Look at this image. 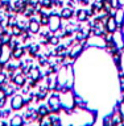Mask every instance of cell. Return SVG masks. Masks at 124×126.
I'll return each mask as SVG.
<instances>
[{
    "label": "cell",
    "mask_w": 124,
    "mask_h": 126,
    "mask_svg": "<svg viewBox=\"0 0 124 126\" xmlns=\"http://www.w3.org/2000/svg\"><path fill=\"white\" fill-rule=\"evenodd\" d=\"M104 25H106V30L110 32V33H115L118 29V22H116V20H115L114 16H108V17H107Z\"/></svg>",
    "instance_id": "3957f363"
},
{
    "label": "cell",
    "mask_w": 124,
    "mask_h": 126,
    "mask_svg": "<svg viewBox=\"0 0 124 126\" xmlns=\"http://www.w3.org/2000/svg\"><path fill=\"white\" fill-rule=\"evenodd\" d=\"M87 18H89V15H87V11L86 9H78L77 11V20H78L79 22L86 21Z\"/></svg>",
    "instance_id": "30bf717a"
},
{
    "label": "cell",
    "mask_w": 124,
    "mask_h": 126,
    "mask_svg": "<svg viewBox=\"0 0 124 126\" xmlns=\"http://www.w3.org/2000/svg\"><path fill=\"white\" fill-rule=\"evenodd\" d=\"M119 3H120V5H124V0H119Z\"/></svg>",
    "instance_id": "cb8c5ba5"
},
{
    "label": "cell",
    "mask_w": 124,
    "mask_h": 126,
    "mask_svg": "<svg viewBox=\"0 0 124 126\" xmlns=\"http://www.w3.org/2000/svg\"><path fill=\"white\" fill-rule=\"evenodd\" d=\"M83 50V43L82 42H77V43H74L73 46L70 47V50H69V57L73 59V58H75L77 55H79V53Z\"/></svg>",
    "instance_id": "277c9868"
},
{
    "label": "cell",
    "mask_w": 124,
    "mask_h": 126,
    "mask_svg": "<svg viewBox=\"0 0 124 126\" xmlns=\"http://www.w3.org/2000/svg\"><path fill=\"white\" fill-rule=\"evenodd\" d=\"M23 54H24V47H15V49H12V57H13L15 59H20L23 57Z\"/></svg>",
    "instance_id": "8fae6325"
},
{
    "label": "cell",
    "mask_w": 124,
    "mask_h": 126,
    "mask_svg": "<svg viewBox=\"0 0 124 126\" xmlns=\"http://www.w3.org/2000/svg\"><path fill=\"white\" fill-rule=\"evenodd\" d=\"M119 113H120L122 117L124 118V101H122L120 104H119Z\"/></svg>",
    "instance_id": "ffe728a7"
},
{
    "label": "cell",
    "mask_w": 124,
    "mask_h": 126,
    "mask_svg": "<svg viewBox=\"0 0 124 126\" xmlns=\"http://www.w3.org/2000/svg\"><path fill=\"white\" fill-rule=\"evenodd\" d=\"M59 26H61V16L57 13H53L49 16V28L51 32H57L59 30Z\"/></svg>",
    "instance_id": "7a4b0ae2"
},
{
    "label": "cell",
    "mask_w": 124,
    "mask_h": 126,
    "mask_svg": "<svg viewBox=\"0 0 124 126\" xmlns=\"http://www.w3.org/2000/svg\"><path fill=\"white\" fill-rule=\"evenodd\" d=\"M79 4L83 5V7H87L90 4V0H79Z\"/></svg>",
    "instance_id": "603a6c76"
},
{
    "label": "cell",
    "mask_w": 124,
    "mask_h": 126,
    "mask_svg": "<svg viewBox=\"0 0 124 126\" xmlns=\"http://www.w3.org/2000/svg\"><path fill=\"white\" fill-rule=\"evenodd\" d=\"M7 79H8V75L5 72H1L0 71V85H4L7 83Z\"/></svg>",
    "instance_id": "e0dca14e"
},
{
    "label": "cell",
    "mask_w": 124,
    "mask_h": 126,
    "mask_svg": "<svg viewBox=\"0 0 124 126\" xmlns=\"http://www.w3.org/2000/svg\"><path fill=\"white\" fill-rule=\"evenodd\" d=\"M61 109V100L57 93L51 94V97L49 98V110H51V113H58Z\"/></svg>",
    "instance_id": "6da1fadb"
},
{
    "label": "cell",
    "mask_w": 124,
    "mask_h": 126,
    "mask_svg": "<svg viewBox=\"0 0 124 126\" xmlns=\"http://www.w3.org/2000/svg\"><path fill=\"white\" fill-rule=\"evenodd\" d=\"M37 113H38L40 118L48 117V116H49V106H46V105H41V106H40V108H38Z\"/></svg>",
    "instance_id": "4fadbf2b"
},
{
    "label": "cell",
    "mask_w": 124,
    "mask_h": 126,
    "mask_svg": "<svg viewBox=\"0 0 124 126\" xmlns=\"http://www.w3.org/2000/svg\"><path fill=\"white\" fill-rule=\"evenodd\" d=\"M115 20H116V22L118 24H122L123 21H124V9H122L120 7L116 9V13H115Z\"/></svg>",
    "instance_id": "7c38bea8"
},
{
    "label": "cell",
    "mask_w": 124,
    "mask_h": 126,
    "mask_svg": "<svg viewBox=\"0 0 124 126\" xmlns=\"http://www.w3.org/2000/svg\"><path fill=\"white\" fill-rule=\"evenodd\" d=\"M49 43H51V45H54V46H57L58 43H59V38L57 37V35H51V38L49 39Z\"/></svg>",
    "instance_id": "ac0fdd59"
},
{
    "label": "cell",
    "mask_w": 124,
    "mask_h": 126,
    "mask_svg": "<svg viewBox=\"0 0 124 126\" xmlns=\"http://www.w3.org/2000/svg\"><path fill=\"white\" fill-rule=\"evenodd\" d=\"M40 26H41V24H40L38 20L32 17L29 24H28V30H29V33H38Z\"/></svg>",
    "instance_id": "8992f818"
},
{
    "label": "cell",
    "mask_w": 124,
    "mask_h": 126,
    "mask_svg": "<svg viewBox=\"0 0 124 126\" xmlns=\"http://www.w3.org/2000/svg\"><path fill=\"white\" fill-rule=\"evenodd\" d=\"M30 126H33V125H30Z\"/></svg>",
    "instance_id": "484cf974"
},
{
    "label": "cell",
    "mask_w": 124,
    "mask_h": 126,
    "mask_svg": "<svg viewBox=\"0 0 124 126\" xmlns=\"http://www.w3.org/2000/svg\"><path fill=\"white\" fill-rule=\"evenodd\" d=\"M29 75H30V79L32 80H36L37 81L38 79H40V76H41V74H40V71H38V68H30V72H29Z\"/></svg>",
    "instance_id": "9a60e30c"
},
{
    "label": "cell",
    "mask_w": 124,
    "mask_h": 126,
    "mask_svg": "<svg viewBox=\"0 0 124 126\" xmlns=\"http://www.w3.org/2000/svg\"><path fill=\"white\" fill-rule=\"evenodd\" d=\"M1 117H3V110L0 109V118H1Z\"/></svg>",
    "instance_id": "d4e9b609"
},
{
    "label": "cell",
    "mask_w": 124,
    "mask_h": 126,
    "mask_svg": "<svg viewBox=\"0 0 124 126\" xmlns=\"http://www.w3.org/2000/svg\"><path fill=\"white\" fill-rule=\"evenodd\" d=\"M11 109H12V108H11ZM11 109H5V110H3V117H4V118H7V117L11 114Z\"/></svg>",
    "instance_id": "7402d4cb"
},
{
    "label": "cell",
    "mask_w": 124,
    "mask_h": 126,
    "mask_svg": "<svg viewBox=\"0 0 124 126\" xmlns=\"http://www.w3.org/2000/svg\"><path fill=\"white\" fill-rule=\"evenodd\" d=\"M23 117L21 116H19V114H16V116L12 117V120H11V126H23Z\"/></svg>",
    "instance_id": "5bb4252c"
},
{
    "label": "cell",
    "mask_w": 124,
    "mask_h": 126,
    "mask_svg": "<svg viewBox=\"0 0 124 126\" xmlns=\"http://www.w3.org/2000/svg\"><path fill=\"white\" fill-rule=\"evenodd\" d=\"M24 105V98L23 96H20V94H16V96H13V98H12V102H11V108L17 110L20 108H23Z\"/></svg>",
    "instance_id": "5b68a950"
},
{
    "label": "cell",
    "mask_w": 124,
    "mask_h": 126,
    "mask_svg": "<svg viewBox=\"0 0 124 126\" xmlns=\"http://www.w3.org/2000/svg\"><path fill=\"white\" fill-rule=\"evenodd\" d=\"M20 72H21V70L17 71V74L13 76V83H15L17 87H23L24 84H25V76H24V75H21Z\"/></svg>",
    "instance_id": "9c48e42d"
},
{
    "label": "cell",
    "mask_w": 124,
    "mask_h": 126,
    "mask_svg": "<svg viewBox=\"0 0 124 126\" xmlns=\"http://www.w3.org/2000/svg\"><path fill=\"white\" fill-rule=\"evenodd\" d=\"M119 66H120L122 74L124 75V53H123V54H120V63H119Z\"/></svg>",
    "instance_id": "d6986e66"
},
{
    "label": "cell",
    "mask_w": 124,
    "mask_h": 126,
    "mask_svg": "<svg viewBox=\"0 0 124 126\" xmlns=\"http://www.w3.org/2000/svg\"><path fill=\"white\" fill-rule=\"evenodd\" d=\"M73 15H74V9L71 7L62 8L61 12H59V16H61V18H63V20H70L73 17Z\"/></svg>",
    "instance_id": "52a82bcc"
},
{
    "label": "cell",
    "mask_w": 124,
    "mask_h": 126,
    "mask_svg": "<svg viewBox=\"0 0 124 126\" xmlns=\"http://www.w3.org/2000/svg\"><path fill=\"white\" fill-rule=\"evenodd\" d=\"M114 43H115V47L119 50V49H123L124 47V42H123V35L122 33H114Z\"/></svg>",
    "instance_id": "ba28073f"
},
{
    "label": "cell",
    "mask_w": 124,
    "mask_h": 126,
    "mask_svg": "<svg viewBox=\"0 0 124 126\" xmlns=\"http://www.w3.org/2000/svg\"><path fill=\"white\" fill-rule=\"evenodd\" d=\"M111 5H112V8H119L120 7V3H119V0H110Z\"/></svg>",
    "instance_id": "44dd1931"
},
{
    "label": "cell",
    "mask_w": 124,
    "mask_h": 126,
    "mask_svg": "<svg viewBox=\"0 0 124 126\" xmlns=\"http://www.w3.org/2000/svg\"><path fill=\"white\" fill-rule=\"evenodd\" d=\"M103 126H115L114 121H112V117L111 116L104 117V120H103Z\"/></svg>",
    "instance_id": "2e32d148"
}]
</instances>
